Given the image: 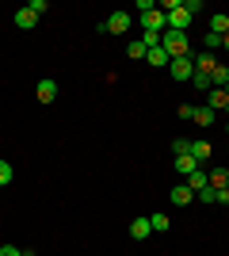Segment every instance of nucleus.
I'll return each mask as SVG.
<instances>
[{
  "instance_id": "1",
  "label": "nucleus",
  "mask_w": 229,
  "mask_h": 256,
  "mask_svg": "<svg viewBox=\"0 0 229 256\" xmlns=\"http://www.w3.org/2000/svg\"><path fill=\"white\" fill-rule=\"evenodd\" d=\"M161 46L168 58H191V38L184 31H164L161 34Z\"/></svg>"
},
{
  "instance_id": "2",
  "label": "nucleus",
  "mask_w": 229,
  "mask_h": 256,
  "mask_svg": "<svg viewBox=\"0 0 229 256\" xmlns=\"http://www.w3.org/2000/svg\"><path fill=\"white\" fill-rule=\"evenodd\" d=\"M164 20H168V31H184L187 34V27H191L195 16H187L184 0H168V4H164Z\"/></svg>"
},
{
  "instance_id": "3",
  "label": "nucleus",
  "mask_w": 229,
  "mask_h": 256,
  "mask_svg": "<svg viewBox=\"0 0 229 256\" xmlns=\"http://www.w3.org/2000/svg\"><path fill=\"white\" fill-rule=\"evenodd\" d=\"M142 27L149 34H164V31H168V20H164V12L153 8V12H142Z\"/></svg>"
},
{
  "instance_id": "4",
  "label": "nucleus",
  "mask_w": 229,
  "mask_h": 256,
  "mask_svg": "<svg viewBox=\"0 0 229 256\" xmlns=\"http://www.w3.org/2000/svg\"><path fill=\"white\" fill-rule=\"evenodd\" d=\"M168 73H172L176 80H191V76H195V62H191V58H172V62H168Z\"/></svg>"
},
{
  "instance_id": "5",
  "label": "nucleus",
  "mask_w": 229,
  "mask_h": 256,
  "mask_svg": "<svg viewBox=\"0 0 229 256\" xmlns=\"http://www.w3.org/2000/svg\"><path fill=\"white\" fill-rule=\"evenodd\" d=\"M103 27H107V34H126V31L134 27V16H130V12H115Z\"/></svg>"
},
{
  "instance_id": "6",
  "label": "nucleus",
  "mask_w": 229,
  "mask_h": 256,
  "mask_svg": "<svg viewBox=\"0 0 229 256\" xmlns=\"http://www.w3.org/2000/svg\"><path fill=\"white\" fill-rule=\"evenodd\" d=\"M191 62H195V73H207V76H214V69H218V58L214 54H191Z\"/></svg>"
},
{
  "instance_id": "7",
  "label": "nucleus",
  "mask_w": 229,
  "mask_h": 256,
  "mask_svg": "<svg viewBox=\"0 0 229 256\" xmlns=\"http://www.w3.org/2000/svg\"><path fill=\"white\" fill-rule=\"evenodd\" d=\"M11 23H15V27H19V31H31L34 23H38V16H34V12L27 8V4H23V8L15 12V16H11Z\"/></svg>"
},
{
  "instance_id": "8",
  "label": "nucleus",
  "mask_w": 229,
  "mask_h": 256,
  "mask_svg": "<svg viewBox=\"0 0 229 256\" xmlns=\"http://www.w3.org/2000/svg\"><path fill=\"white\" fill-rule=\"evenodd\" d=\"M34 96H38V104H54V100H57V84H54V80H38Z\"/></svg>"
},
{
  "instance_id": "9",
  "label": "nucleus",
  "mask_w": 229,
  "mask_h": 256,
  "mask_svg": "<svg viewBox=\"0 0 229 256\" xmlns=\"http://www.w3.org/2000/svg\"><path fill=\"white\" fill-rule=\"evenodd\" d=\"M187 153H191V157H195V164L203 168V164L210 160V142H191V146H187Z\"/></svg>"
},
{
  "instance_id": "10",
  "label": "nucleus",
  "mask_w": 229,
  "mask_h": 256,
  "mask_svg": "<svg viewBox=\"0 0 229 256\" xmlns=\"http://www.w3.org/2000/svg\"><path fill=\"white\" fill-rule=\"evenodd\" d=\"M168 199H172L176 206H187V203H191V199H195V192H191L187 184H176V188H172V195H168Z\"/></svg>"
},
{
  "instance_id": "11",
  "label": "nucleus",
  "mask_w": 229,
  "mask_h": 256,
  "mask_svg": "<svg viewBox=\"0 0 229 256\" xmlns=\"http://www.w3.org/2000/svg\"><path fill=\"white\" fill-rule=\"evenodd\" d=\"M149 234H153L149 218H134V222H130V237H134V241H145Z\"/></svg>"
},
{
  "instance_id": "12",
  "label": "nucleus",
  "mask_w": 229,
  "mask_h": 256,
  "mask_svg": "<svg viewBox=\"0 0 229 256\" xmlns=\"http://www.w3.org/2000/svg\"><path fill=\"white\" fill-rule=\"evenodd\" d=\"M195 168H199V164H195V157H191V153H180V157H176V172H180L184 180H187Z\"/></svg>"
},
{
  "instance_id": "13",
  "label": "nucleus",
  "mask_w": 229,
  "mask_h": 256,
  "mask_svg": "<svg viewBox=\"0 0 229 256\" xmlns=\"http://www.w3.org/2000/svg\"><path fill=\"white\" fill-rule=\"evenodd\" d=\"M145 62H149V65H157V69H168V62H172V58L164 54V46H153V50L145 54Z\"/></svg>"
},
{
  "instance_id": "14",
  "label": "nucleus",
  "mask_w": 229,
  "mask_h": 256,
  "mask_svg": "<svg viewBox=\"0 0 229 256\" xmlns=\"http://www.w3.org/2000/svg\"><path fill=\"white\" fill-rule=\"evenodd\" d=\"M184 184H187V188H191V192L199 195V192H203V188L210 184V180H207V168H195V172H191V176H187Z\"/></svg>"
},
{
  "instance_id": "15",
  "label": "nucleus",
  "mask_w": 229,
  "mask_h": 256,
  "mask_svg": "<svg viewBox=\"0 0 229 256\" xmlns=\"http://www.w3.org/2000/svg\"><path fill=\"white\" fill-rule=\"evenodd\" d=\"M207 100H210V111H218V107H222V111H226V104H229V96H226V88H210V92H207Z\"/></svg>"
},
{
  "instance_id": "16",
  "label": "nucleus",
  "mask_w": 229,
  "mask_h": 256,
  "mask_svg": "<svg viewBox=\"0 0 229 256\" xmlns=\"http://www.w3.org/2000/svg\"><path fill=\"white\" fill-rule=\"evenodd\" d=\"M210 34H218V38H222V34H229V16H226V12H214V20H210Z\"/></svg>"
},
{
  "instance_id": "17",
  "label": "nucleus",
  "mask_w": 229,
  "mask_h": 256,
  "mask_svg": "<svg viewBox=\"0 0 229 256\" xmlns=\"http://www.w3.org/2000/svg\"><path fill=\"white\" fill-rule=\"evenodd\" d=\"M207 180H210V188H214V192H222V188H229V168H214V172H207Z\"/></svg>"
},
{
  "instance_id": "18",
  "label": "nucleus",
  "mask_w": 229,
  "mask_h": 256,
  "mask_svg": "<svg viewBox=\"0 0 229 256\" xmlns=\"http://www.w3.org/2000/svg\"><path fill=\"white\" fill-rule=\"evenodd\" d=\"M191 122H199V126H214V111H210V107H195Z\"/></svg>"
},
{
  "instance_id": "19",
  "label": "nucleus",
  "mask_w": 229,
  "mask_h": 256,
  "mask_svg": "<svg viewBox=\"0 0 229 256\" xmlns=\"http://www.w3.org/2000/svg\"><path fill=\"white\" fill-rule=\"evenodd\" d=\"M145 54H149V46H145V38H138V42L126 46V58H134V62H142Z\"/></svg>"
},
{
  "instance_id": "20",
  "label": "nucleus",
  "mask_w": 229,
  "mask_h": 256,
  "mask_svg": "<svg viewBox=\"0 0 229 256\" xmlns=\"http://www.w3.org/2000/svg\"><path fill=\"white\" fill-rule=\"evenodd\" d=\"M210 80H214V88H226V84H229V65L218 62V69H214V76H210Z\"/></svg>"
},
{
  "instance_id": "21",
  "label": "nucleus",
  "mask_w": 229,
  "mask_h": 256,
  "mask_svg": "<svg viewBox=\"0 0 229 256\" xmlns=\"http://www.w3.org/2000/svg\"><path fill=\"white\" fill-rule=\"evenodd\" d=\"M149 226H153V234H164V230H168L172 222H168V214H153V218H149Z\"/></svg>"
},
{
  "instance_id": "22",
  "label": "nucleus",
  "mask_w": 229,
  "mask_h": 256,
  "mask_svg": "<svg viewBox=\"0 0 229 256\" xmlns=\"http://www.w3.org/2000/svg\"><path fill=\"white\" fill-rule=\"evenodd\" d=\"M191 84H195L199 92H210V88H214V80H210L207 73H195V76H191Z\"/></svg>"
},
{
  "instance_id": "23",
  "label": "nucleus",
  "mask_w": 229,
  "mask_h": 256,
  "mask_svg": "<svg viewBox=\"0 0 229 256\" xmlns=\"http://www.w3.org/2000/svg\"><path fill=\"white\" fill-rule=\"evenodd\" d=\"M11 180H15V172H11V164H8V160H0V188H8Z\"/></svg>"
},
{
  "instance_id": "24",
  "label": "nucleus",
  "mask_w": 229,
  "mask_h": 256,
  "mask_svg": "<svg viewBox=\"0 0 229 256\" xmlns=\"http://www.w3.org/2000/svg\"><path fill=\"white\" fill-rule=\"evenodd\" d=\"M195 199H203V203L210 206V203H218V192H214V188H210V184H207V188H203V192H199Z\"/></svg>"
},
{
  "instance_id": "25",
  "label": "nucleus",
  "mask_w": 229,
  "mask_h": 256,
  "mask_svg": "<svg viewBox=\"0 0 229 256\" xmlns=\"http://www.w3.org/2000/svg\"><path fill=\"white\" fill-rule=\"evenodd\" d=\"M203 46H207V54H214V50H218V46H222V38H218V34H210V31H207V38H203Z\"/></svg>"
},
{
  "instance_id": "26",
  "label": "nucleus",
  "mask_w": 229,
  "mask_h": 256,
  "mask_svg": "<svg viewBox=\"0 0 229 256\" xmlns=\"http://www.w3.org/2000/svg\"><path fill=\"white\" fill-rule=\"evenodd\" d=\"M184 8H187V16H199V12H203V0H184Z\"/></svg>"
},
{
  "instance_id": "27",
  "label": "nucleus",
  "mask_w": 229,
  "mask_h": 256,
  "mask_svg": "<svg viewBox=\"0 0 229 256\" xmlns=\"http://www.w3.org/2000/svg\"><path fill=\"white\" fill-rule=\"evenodd\" d=\"M27 8H31L34 16H42V12H50V4H46V0H31V4H27Z\"/></svg>"
},
{
  "instance_id": "28",
  "label": "nucleus",
  "mask_w": 229,
  "mask_h": 256,
  "mask_svg": "<svg viewBox=\"0 0 229 256\" xmlns=\"http://www.w3.org/2000/svg\"><path fill=\"white\" fill-rule=\"evenodd\" d=\"M176 115H180V118H184V122H187V118L195 115V107H191V104H180V107H176Z\"/></svg>"
},
{
  "instance_id": "29",
  "label": "nucleus",
  "mask_w": 229,
  "mask_h": 256,
  "mask_svg": "<svg viewBox=\"0 0 229 256\" xmlns=\"http://www.w3.org/2000/svg\"><path fill=\"white\" fill-rule=\"evenodd\" d=\"M187 146H191V142H187V138H176V142H172V153H176V157H180V153H187Z\"/></svg>"
},
{
  "instance_id": "30",
  "label": "nucleus",
  "mask_w": 229,
  "mask_h": 256,
  "mask_svg": "<svg viewBox=\"0 0 229 256\" xmlns=\"http://www.w3.org/2000/svg\"><path fill=\"white\" fill-rule=\"evenodd\" d=\"M0 256H23V252H19L15 245H4V248H0Z\"/></svg>"
},
{
  "instance_id": "31",
  "label": "nucleus",
  "mask_w": 229,
  "mask_h": 256,
  "mask_svg": "<svg viewBox=\"0 0 229 256\" xmlns=\"http://www.w3.org/2000/svg\"><path fill=\"white\" fill-rule=\"evenodd\" d=\"M218 203H222V206H229V188H222V192H218Z\"/></svg>"
},
{
  "instance_id": "32",
  "label": "nucleus",
  "mask_w": 229,
  "mask_h": 256,
  "mask_svg": "<svg viewBox=\"0 0 229 256\" xmlns=\"http://www.w3.org/2000/svg\"><path fill=\"white\" fill-rule=\"evenodd\" d=\"M222 50H229V34H222Z\"/></svg>"
},
{
  "instance_id": "33",
  "label": "nucleus",
  "mask_w": 229,
  "mask_h": 256,
  "mask_svg": "<svg viewBox=\"0 0 229 256\" xmlns=\"http://www.w3.org/2000/svg\"><path fill=\"white\" fill-rule=\"evenodd\" d=\"M226 134H229V122H226Z\"/></svg>"
},
{
  "instance_id": "34",
  "label": "nucleus",
  "mask_w": 229,
  "mask_h": 256,
  "mask_svg": "<svg viewBox=\"0 0 229 256\" xmlns=\"http://www.w3.org/2000/svg\"><path fill=\"white\" fill-rule=\"evenodd\" d=\"M226 96H229V84H226Z\"/></svg>"
},
{
  "instance_id": "35",
  "label": "nucleus",
  "mask_w": 229,
  "mask_h": 256,
  "mask_svg": "<svg viewBox=\"0 0 229 256\" xmlns=\"http://www.w3.org/2000/svg\"><path fill=\"white\" fill-rule=\"evenodd\" d=\"M226 115H229V104H226Z\"/></svg>"
}]
</instances>
